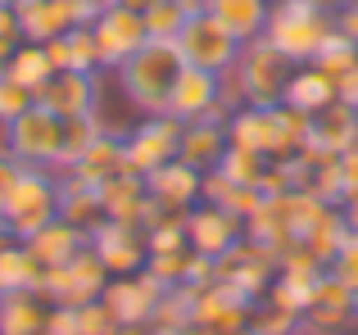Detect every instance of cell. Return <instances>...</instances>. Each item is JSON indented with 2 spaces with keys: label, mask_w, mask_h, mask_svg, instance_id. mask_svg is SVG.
<instances>
[{
  "label": "cell",
  "mask_w": 358,
  "mask_h": 335,
  "mask_svg": "<svg viewBox=\"0 0 358 335\" xmlns=\"http://www.w3.org/2000/svg\"><path fill=\"white\" fill-rule=\"evenodd\" d=\"M41 335H78V308L50 304V318H45V331Z\"/></svg>",
  "instance_id": "obj_43"
},
{
  "label": "cell",
  "mask_w": 358,
  "mask_h": 335,
  "mask_svg": "<svg viewBox=\"0 0 358 335\" xmlns=\"http://www.w3.org/2000/svg\"><path fill=\"white\" fill-rule=\"evenodd\" d=\"M5 73L18 82V87H27V91L36 96V91H41L45 82L55 77V64H50V54H45V45H32V41H23L14 54H9Z\"/></svg>",
  "instance_id": "obj_31"
},
{
  "label": "cell",
  "mask_w": 358,
  "mask_h": 335,
  "mask_svg": "<svg viewBox=\"0 0 358 335\" xmlns=\"http://www.w3.org/2000/svg\"><path fill=\"white\" fill-rule=\"evenodd\" d=\"M36 105H45L55 118H87L100 105V82L96 73H55L36 91Z\"/></svg>",
  "instance_id": "obj_17"
},
{
  "label": "cell",
  "mask_w": 358,
  "mask_h": 335,
  "mask_svg": "<svg viewBox=\"0 0 358 335\" xmlns=\"http://www.w3.org/2000/svg\"><path fill=\"white\" fill-rule=\"evenodd\" d=\"M250 308L254 304L222 281L195 285V327H204L209 335H245L250 331Z\"/></svg>",
  "instance_id": "obj_15"
},
{
  "label": "cell",
  "mask_w": 358,
  "mask_h": 335,
  "mask_svg": "<svg viewBox=\"0 0 358 335\" xmlns=\"http://www.w3.org/2000/svg\"><path fill=\"white\" fill-rule=\"evenodd\" d=\"M118 327L122 322L109 313L105 299H91V304L78 308V335H118Z\"/></svg>",
  "instance_id": "obj_40"
},
{
  "label": "cell",
  "mask_w": 358,
  "mask_h": 335,
  "mask_svg": "<svg viewBox=\"0 0 358 335\" xmlns=\"http://www.w3.org/2000/svg\"><path fill=\"white\" fill-rule=\"evenodd\" d=\"M336 96H341L345 105H354V109H358V64H354L350 73H345L341 82H336Z\"/></svg>",
  "instance_id": "obj_46"
},
{
  "label": "cell",
  "mask_w": 358,
  "mask_h": 335,
  "mask_svg": "<svg viewBox=\"0 0 358 335\" xmlns=\"http://www.w3.org/2000/svg\"><path fill=\"white\" fill-rule=\"evenodd\" d=\"M118 335H150V327H118Z\"/></svg>",
  "instance_id": "obj_51"
},
{
  "label": "cell",
  "mask_w": 358,
  "mask_h": 335,
  "mask_svg": "<svg viewBox=\"0 0 358 335\" xmlns=\"http://www.w3.org/2000/svg\"><path fill=\"white\" fill-rule=\"evenodd\" d=\"M218 172L227 177V181H236V186H263V172H268V154H254V150H241V145H231V150L222 154Z\"/></svg>",
  "instance_id": "obj_36"
},
{
  "label": "cell",
  "mask_w": 358,
  "mask_h": 335,
  "mask_svg": "<svg viewBox=\"0 0 358 335\" xmlns=\"http://www.w3.org/2000/svg\"><path fill=\"white\" fill-rule=\"evenodd\" d=\"M109 5H127V9H141V14H145V9L155 5V0H109Z\"/></svg>",
  "instance_id": "obj_49"
},
{
  "label": "cell",
  "mask_w": 358,
  "mask_h": 335,
  "mask_svg": "<svg viewBox=\"0 0 358 335\" xmlns=\"http://www.w3.org/2000/svg\"><path fill=\"white\" fill-rule=\"evenodd\" d=\"M313 5H322V9H331V14H336V9H341L345 0H313Z\"/></svg>",
  "instance_id": "obj_52"
},
{
  "label": "cell",
  "mask_w": 358,
  "mask_h": 335,
  "mask_svg": "<svg viewBox=\"0 0 358 335\" xmlns=\"http://www.w3.org/2000/svg\"><path fill=\"white\" fill-rule=\"evenodd\" d=\"M241 240H245V222L236 213L218 209V204H209V200H200L191 213H186V245H191L195 254H204V258L218 263V258L227 254L231 245H241Z\"/></svg>",
  "instance_id": "obj_13"
},
{
  "label": "cell",
  "mask_w": 358,
  "mask_h": 335,
  "mask_svg": "<svg viewBox=\"0 0 358 335\" xmlns=\"http://www.w3.org/2000/svg\"><path fill=\"white\" fill-rule=\"evenodd\" d=\"M118 172H127V159H122V136H114V132H100L96 141L87 145V154L69 168V177H78V181H87V186H105V181H114Z\"/></svg>",
  "instance_id": "obj_23"
},
{
  "label": "cell",
  "mask_w": 358,
  "mask_h": 335,
  "mask_svg": "<svg viewBox=\"0 0 358 335\" xmlns=\"http://www.w3.org/2000/svg\"><path fill=\"white\" fill-rule=\"evenodd\" d=\"M5 150L23 168H59L64 154V118H55L45 105H32L5 127Z\"/></svg>",
  "instance_id": "obj_5"
},
{
  "label": "cell",
  "mask_w": 358,
  "mask_h": 335,
  "mask_svg": "<svg viewBox=\"0 0 358 335\" xmlns=\"http://www.w3.org/2000/svg\"><path fill=\"white\" fill-rule=\"evenodd\" d=\"M331 32H336L331 9L313 5V0H272L268 27H263V36H268L290 64H313Z\"/></svg>",
  "instance_id": "obj_3"
},
{
  "label": "cell",
  "mask_w": 358,
  "mask_h": 335,
  "mask_svg": "<svg viewBox=\"0 0 358 335\" xmlns=\"http://www.w3.org/2000/svg\"><path fill=\"white\" fill-rule=\"evenodd\" d=\"M168 114H173L177 123H195V118H218V123H227L231 109L222 105V77L186 64L177 87H173V100H168Z\"/></svg>",
  "instance_id": "obj_11"
},
{
  "label": "cell",
  "mask_w": 358,
  "mask_h": 335,
  "mask_svg": "<svg viewBox=\"0 0 358 335\" xmlns=\"http://www.w3.org/2000/svg\"><path fill=\"white\" fill-rule=\"evenodd\" d=\"M358 64V45L350 41V36H341V32H331L322 41V50H317V59H313V68H322L331 82H341L345 73H350Z\"/></svg>",
  "instance_id": "obj_38"
},
{
  "label": "cell",
  "mask_w": 358,
  "mask_h": 335,
  "mask_svg": "<svg viewBox=\"0 0 358 335\" xmlns=\"http://www.w3.org/2000/svg\"><path fill=\"white\" fill-rule=\"evenodd\" d=\"M105 132L100 127V118L96 114H87V118H64V154H59V172H69L73 163L87 154V145L96 141V136Z\"/></svg>",
  "instance_id": "obj_33"
},
{
  "label": "cell",
  "mask_w": 358,
  "mask_h": 335,
  "mask_svg": "<svg viewBox=\"0 0 358 335\" xmlns=\"http://www.w3.org/2000/svg\"><path fill=\"white\" fill-rule=\"evenodd\" d=\"M195 322V285H173L164 290L155 318H150V335H168V331H182Z\"/></svg>",
  "instance_id": "obj_32"
},
{
  "label": "cell",
  "mask_w": 358,
  "mask_h": 335,
  "mask_svg": "<svg viewBox=\"0 0 358 335\" xmlns=\"http://www.w3.org/2000/svg\"><path fill=\"white\" fill-rule=\"evenodd\" d=\"M141 18H145V36H150V41H177L191 14H186L177 0H155Z\"/></svg>",
  "instance_id": "obj_35"
},
{
  "label": "cell",
  "mask_w": 358,
  "mask_h": 335,
  "mask_svg": "<svg viewBox=\"0 0 358 335\" xmlns=\"http://www.w3.org/2000/svg\"><path fill=\"white\" fill-rule=\"evenodd\" d=\"M0 299H5V290H0Z\"/></svg>",
  "instance_id": "obj_56"
},
{
  "label": "cell",
  "mask_w": 358,
  "mask_h": 335,
  "mask_svg": "<svg viewBox=\"0 0 358 335\" xmlns=\"http://www.w3.org/2000/svg\"><path fill=\"white\" fill-rule=\"evenodd\" d=\"M45 54H50L55 73H96L100 68V50H96V32L91 23L69 27L64 36L45 41Z\"/></svg>",
  "instance_id": "obj_22"
},
{
  "label": "cell",
  "mask_w": 358,
  "mask_h": 335,
  "mask_svg": "<svg viewBox=\"0 0 358 335\" xmlns=\"http://www.w3.org/2000/svg\"><path fill=\"white\" fill-rule=\"evenodd\" d=\"M50 318V299L41 290H9L0 299V335H41Z\"/></svg>",
  "instance_id": "obj_24"
},
{
  "label": "cell",
  "mask_w": 358,
  "mask_h": 335,
  "mask_svg": "<svg viewBox=\"0 0 358 335\" xmlns=\"http://www.w3.org/2000/svg\"><path fill=\"white\" fill-rule=\"evenodd\" d=\"M18 177H23V163H18V159H14L9 150H0V209H5L9 191L18 186Z\"/></svg>",
  "instance_id": "obj_44"
},
{
  "label": "cell",
  "mask_w": 358,
  "mask_h": 335,
  "mask_svg": "<svg viewBox=\"0 0 358 335\" xmlns=\"http://www.w3.org/2000/svg\"><path fill=\"white\" fill-rule=\"evenodd\" d=\"M358 322L354 313V290L336 272H322L317 295L304 313H299V335H345Z\"/></svg>",
  "instance_id": "obj_12"
},
{
  "label": "cell",
  "mask_w": 358,
  "mask_h": 335,
  "mask_svg": "<svg viewBox=\"0 0 358 335\" xmlns=\"http://www.w3.org/2000/svg\"><path fill=\"white\" fill-rule=\"evenodd\" d=\"M69 5H96V9H105L109 0H69Z\"/></svg>",
  "instance_id": "obj_53"
},
{
  "label": "cell",
  "mask_w": 358,
  "mask_h": 335,
  "mask_svg": "<svg viewBox=\"0 0 358 335\" xmlns=\"http://www.w3.org/2000/svg\"><path fill=\"white\" fill-rule=\"evenodd\" d=\"M109 285V267L96 258V249H82V254H73L64 267H45L41 276V295L50 304H64V308H82V304L100 299Z\"/></svg>",
  "instance_id": "obj_7"
},
{
  "label": "cell",
  "mask_w": 358,
  "mask_h": 335,
  "mask_svg": "<svg viewBox=\"0 0 358 335\" xmlns=\"http://www.w3.org/2000/svg\"><path fill=\"white\" fill-rule=\"evenodd\" d=\"M91 32H96L100 68H118V64H127L131 54L150 41L141 9H127V5H105L96 14V23H91Z\"/></svg>",
  "instance_id": "obj_9"
},
{
  "label": "cell",
  "mask_w": 358,
  "mask_h": 335,
  "mask_svg": "<svg viewBox=\"0 0 358 335\" xmlns=\"http://www.w3.org/2000/svg\"><path fill=\"white\" fill-rule=\"evenodd\" d=\"M209 14L245 45V41H254V36H263L268 14H272V0H213Z\"/></svg>",
  "instance_id": "obj_28"
},
{
  "label": "cell",
  "mask_w": 358,
  "mask_h": 335,
  "mask_svg": "<svg viewBox=\"0 0 358 335\" xmlns=\"http://www.w3.org/2000/svg\"><path fill=\"white\" fill-rule=\"evenodd\" d=\"M59 218L73 222V227H82L91 236V231L105 222V204H100V186H87L78 181V177L64 172L59 177Z\"/></svg>",
  "instance_id": "obj_27"
},
{
  "label": "cell",
  "mask_w": 358,
  "mask_h": 335,
  "mask_svg": "<svg viewBox=\"0 0 358 335\" xmlns=\"http://www.w3.org/2000/svg\"><path fill=\"white\" fill-rule=\"evenodd\" d=\"M336 32H341V36H350V41L358 45V0H345V5L341 9H336Z\"/></svg>",
  "instance_id": "obj_45"
},
{
  "label": "cell",
  "mask_w": 358,
  "mask_h": 335,
  "mask_svg": "<svg viewBox=\"0 0 358 335\" xmlns=\"http://www.w3.org/2000/svg\"><path fill=\"white\" fill-rule=\"evenodd\" d=\"M168 335H209V331H204V327H195V322H191V327H182V331H168Z\"/></svg>",
  "instance_id": "obj_50"
},
{
  "label": "cell",
  "mask_w": 358,
  "mask_h": 335,
  "mask_svg": "<svg viewBox=\"0 0 358 335\" xmlns=\"http://www.w3.org/2000/svg\"><path fill=\"white\" fill-rule=\"evenodd\" d=\"M41 276L45 267L36 263V254L23 245V240H9L0 249V290H41Z\"/></svg>",
  "instance_id": "obj_29"
},
{
  "label": "cell",
  "mask_w": 358,
  "mask_h": 335,
  "mask_svg": "<svg viewBox=\"0 0 358 335\" xmlns=\"http://www.w3.org/2000/svg\"><path fill=\"white\" fill-rule=\"evenodd\" d=\"M345 236H350V222H345V213L336 209V204H327L322 218H317L313 227L304 231V240H299V245H304V249H308V254H313L322 267H331V258L341 254Z\"/></svg>",
  "instance_id": "obj_30"
},
{
  "label": "cell",
  "mask_w": 358,
  "mask_h": 335,
  "mask_svg": "<svg viewBox=\"0 0 358 335\" xmlns=\"http://www.w3.org/2000/svg\"><path fill=\"white\" fill-rule=\"evenodd\" d=\"M336 82L327 77L322 68H313V64H299L295 73H290V82H286V100L281 105H290V109H299V114H322L327 105H336Z\"/></svg>",
  "instance_id": "obj_25"
},
{
  "label": "cell",
  "mask_w": 358,
  "mask_h": 335,
  "mask_svg": "<svg viewBox=\"0 0 358 335\" xmlns=\"http://www.w3.org/2000/svg\"><path fill=\"white\" fill-rule=\"evenodd\" d=\"M100 204H105V218L127 222V227H145V213H150V191H145V177L136 172H118L114 181L100 186Z\"/></svg>",
  "instance_id": "obj_21"
},
{
  "label": "cell",
  "mask_w": 358,
  "mask_h": 335,
  "mask_svg": "<svg viewBox=\"0 0 358 335\" xmlns=\"http://www.w3.org/2000/svg\"><path fill=\"white\" fill-rule=\"evenodd\" d=\"M327 272H336L345 285H350V290H358V231H350V236H345L341 254L331 258V267H327Z\"/></svg>",
  "instance_id": "obj_41"
},
{
  "label": "cell",
  "mask_w": 358,
  "mask_h": 335,
  "mask_svg": "<svg viewBox=\"0 0 358 335\" xmlns=\"http://www.w3.org/2000/svg\"><path fill=\"white\" fill-rule=\"evenodd\" d=\"M32 105H36V96H32V91H27V87H18V82L9 77L5 68H0V123L9 127L18 114H27Z\"/></svg>",
  "instance_id": "obj_39"
},
{
  "label": "cell",
  "mask_w": 358,
  "mask_h": 335,
  "mask_svg": "<svg viewBox=\"0 0 358 335\" xmlns=\"http://www.w3.org/2000/svg\"><path fill=\"white\" fill-rule=\"evenodd\" d=\"M354 313H358V290H354Z\"/></svg>",
  "instance_id": "obj_55"
},
{
  "label": "cell",
  "mask_w": 358,
  "mask_h": 335,
  "mask_svg": "<svg viewBox=\"0 0 358 335\" xmlns=\"http://www.w3.org/2000/svg\"><path fill=\"white\" fill-rule=\"evenodd\" d=\"M277 267H281V258L272 254L268 245H259V240H250L245 236L241 245H231L227 254L213 263V281H222V285H231L236 295H245V299H259L263 290L272 285V276H277Z\"/></svg>",
  "instance_id": "obj_8"
},
{
  "label": "cell",
  "mask_w": 358,
  "mask_h": 335,
  "mask_svg": "<svg viewBox=\"0 0 358 335\" xmlns=\"http://www.w3.org/2000/svg\"><path fill=\"white\" fill-rule=\"evenodd\" d=\"M191 258H195L191 245H186V249H168V254H150L145 258V272L155 276L164 290H173V285H186V281H191Z\"/></svg>",
  "instance_id": "obj_34"
},
{
  "label": "cell",
  "mask_w": 358,
  "mask_h": 335,
  "mask_svg": "<svg viewBox=\"0 0 358 335\" xmlns=\"http://www.w3.org/2000/svg\"><path fill=\"white\" fill-rule=\"evenodd\" d=\"M350 145H358V109L336 100L322 114H313V127H308V145L304 154H345Z\"/></svg>",
  "instance_id": "obj_19"
},
{
  "label": "cell",
  "mask_w": 358,
  "mask_h": 335,
  "mask_svg": "<svg viewBox=\"0 0 358 335\" xmlns=\"http://www.w3.org/2000/svg\"><path fill=\"white\" fill-rule=\"evenodd\" d=\"M177 145H182V123H177L173 114H155L150 123H141L131 136H122L127 172H136V177L155 172L159 163L177 159Z\"/></svg>",
  "instance_id": "obj_10"
},
{
  "label": "cell",
  "mask_w": 358,
  "mask_h": 335,
  "mask_svg": "<svg viewBox=\"0 0 358 335\" xmlns=\"http://www.w3.org/2000/svg\"><path fill=\"white\" fill-rule=\"evenodd\" d=\"M245 335H254V331H245Z\"/></svg>",
  "instance_id": "obj_57"
},
{
  "label": "cell",
  "mask_w": 358,
  "mask_h": 335,
  "mask_svg": "<svg viewBox=\"0 0 358 335\" xmlns=\"http://www.w3.org/2000/svg\"><path fill=\"white\" fill-rule=\"evenodd\" d=\"M286 82H290V59L268 41V36H254L241 45L231 73L222 77V105L236 114L241 105L254 109H272L286 100Z\"/></svg>",
  "instance_id": "obj_1"
},
{
  "label": "cell",
  "mask_w": 358,
  "mask_h": 335,
  "mask_svg": "<svg viewBox=\"0 0 358 335\" xmlns=\"http://www.w3.org/2000/svg\"><path fill=\"white\" fill-rule=\"evenodd\" d=\"M145 191H150V200L164 204V209L191 213L195 204L204 200V172L191 168V163H182V159H168V163H159L155 172H145Z\"/></svg>",
  "instance_id": "obj_18"
},
{
  "label": "cell",
  "mask_w": 358,
  "mask_h": 335,
  "mask_svg": "<svg viewBox=\"0 0 358 335\" xmlns=\"http://www.w3.org/2000/svg\"><path fill=\"white\" fill-rule=\"evenodd\" d=\"M23 245L36 254V263H41V267H64L73 254L87 249V231L73 227V222H64V218H55L50 227H41L32 240H23Z\"/></svg>",
  "instance_id": "obj_26"
},
{
  "label": "cell",
  "mask_w": 358,
  "mask_h": 335,
  "mask_svg": "<svg viewBox=\"0 0 358 335\" xmlns=\"http://www.w3.org/2000/svg\"><path fill=\"white\" fill-rule=\"evenodd\" d=\"M227 150H231L227 123H218V118H195V123H182V145H177V159H182V163L200 168V172H213Z\"/></svg>",
  "instance_id": "obj_20"
},
{
  "label": "cell",
  "mask_w": 358,
  "mask_h": 335,
  "mask_svg": "<svg viewBox=\"0 0 358 335\" xmlns=\"http://www.w3.org/2000/svg\"><path fill=\"white\" fill-rule=\"evenodd\" d=\"M341 213H345V222H350V231H358V186H350V191H345Z\"/></svg>",
  "instance_id": "obj_47"
},
{
  "label": "cell",
  "mask_w": 358,
  "mask_h": 335,
  "mask_svg": "<svg viewBox=\"0 0 358 335\" xmlns=\"http://www.w3.org/2000/svg\"><path fill=\"white\" fill-rule=\"evenodd\" d=\"M23 45V32H18V9L9 0H0V68L9 64V54Z\"/></svg>",
  "instance_id": "obj_42"
},
{
  "label": "cell",
  "mask_w": 358,
  "mask_h": 335,
  "mask_svg": "<svg viewBox=\"0 0 358 335\" xmlns=\"http://www.w3.org/2000/svg\"><path fill=\"white\" fill-rule=\"evenodd\" d=\"M177 50H182V59L191 64V68H204V73L227 77L231 64H236V54H241V41L209 14V9H204V14L186 18L182 36H177Z\"/></svg>",
  "instance_id": "obj_6"
},
{
  "label": "cell",
  "mask_w": 358,
  "mask_h": 335,
  "mask_svg": "<svg viewBox=\"0 0 358 335\" xmlns=\"http://www.w3.org/2000/svg\"><path fill=\"white\" fill-rule=\"evenodd\" d=\"M250 331L254 335H299V313H290V308H281V304H272V299H254V308H250Z\"/></svg>",
  "instance_id": "obj_37"
},
{
  "label": "cell",
  "mask_w": 358,
  "mask_h": 335,
  "mask_svg": "<svg viewBox=\"0 0 358 335\" xmlns=\"http://www.w3.org/2000/svg\"><path fill=\"white\" fill-rule=\"evenodd\" d=\"M87 245L96 249V258L109 267V276H131L145 267L150 258V245H145V231L141 227H127V222H114L105 218L96 231L87 236Z\"/></svg>",
  "instance_id": "obj_14"
},
{
  "label": "cell",
  "mask_w": 358,
  "mask_h": 335,
  "mask_svg": "<svg viewBox=\"0 0 358 335\" xmlns=\"http://www.w3.org/2000/svg\"><path fill=\"white\" fill-rule=\"evenodd\" d=\"M9 5H14V9H23V5H32V0H9Z\"/></svg>",
  "instance_id": "obj_54"
},
{
  "label": "cell",
  "mask_w": 358,
  "mask_h": 335,
  "mask_svg": "<svg viewBox=\"0 0 358 335\" xmlns=\"http://www.w3.org/2000/svg\"><path fill=\"white\" fill-rule=\"evenodd\" d=\"M186 59L177 50V41H145L127 64H118V87L141 114H168V100H173V87L182 77Z\"/></svg>",
  "instance_id": "obj_2"
},
{
  "label": "cell",
  "mask_w": 358,
  "mask_h": 335,
  "mask_svg": "<svg viewBox=\"0 0 358 335\" xmlns=\"http://www.w3.org/2000/svg\"><path fill=\"white\" fill-rule=\"evenodd\" d=\"M177 5H182V9H186V14H204V9H209V5H213V0H177Z\"/></svg>",
  "instance_id": "obj_48"
},
{
  "label": "cell",
  "mask_w": 358,
  "mask_h": 335,
  "mask_svg": "<svg viewBox=\"0 0 358 335\" xmlns=\"http://www.w3.org/2000/svg\"><path fill=\"white\" fill-rule=\"evenodd\" d=\"M100 299L109 304V313H114L122 327H150L159 299H164V285L141 267V272H131V276H109Z\"/></svg>",
  "instance_id": "obj_16"
},
{
  "label": "cell",
  "mask_w": 358,
  "mask_h": 335,
  "mask_svg": "<svg viewBox=\"0 0 358 335\" xmlns=\"http://www.w3.org/2000/svg\"><path fill=\"white\" fill-rule=\"evenodd\" d=\"M55 218H59V177L50 168H23L18 186L9 191L5 209H0V222L9 227L14 240H32Z\"/></svg>",
  "instance_id": "obj_4"
}]
</instances>
